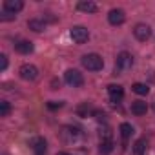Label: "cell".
<instances>
[{
    "label": "cell",
    "instance_id": "cell-1",
    "mask_svg": "<svg viewBox=\"0 0 155 155\" xmlns=\"http://www.w3.org/2000/svg\"><path fill=\"white\" fill-rule=\"evenodd\" d=\"M82 66L88 69V71H101L104 68V60L101 55L97 53H90V55H84L82 57Z\"/></svg>",
    "mask_w": 155,
    "mask_h": 155
},
{
    "label": "cell",
    "instance_id": "cell-2",
    "mask_svg": "<svg viewBox=\"0 0 155 155\" xmlns=\"http://www.w3.org/2000/svg\"><path fill=\"white\" fill-rule=\"evenodd\" d=\"M64 81L73 88H81L84 84V77H82V73L79 69H68L66 75H64Z\"/></svg>",
    "mask_w": 155,
    "mask_h": 155
},
{
    "label": "cell",
    "instance_id": "cell-3",
    "mask_svg": "<svg viewBox=\"0 0 155 155\" xmlns=\"http://www.w3.org/2000/svg\"><path fill=\"white\" fill-rule=\"evenodd\" d=\"M69 35H71L73 42H77V44H84L90 38V33H88V29L84 26H73L71 31H69Z\"/></svg>",
    "mask_w": 155,
    "mask_h": 155
},
{
    "label": "cell",
    "instance_id": "cell-4",
    "mask_svg": "<svg viewBox=\"0 0 155 155\" xmlns=\"http://www.w3.org/2000/svg\"><path fill=\"white\" fill-rule=\"evenodd\" d=\"M133 64V58L128 51H122L117 55V62H115V69L117 71H124V69H130Z\"/></svg>",
    "mask_w": 155,
    "mask_h": 155
},
{
    "label": "cell",
    "instance_id": "cell-5",
    "mask_svg": "<svg viewBox=\"0 0 155 155\" xmlns=\"http://www.w3.org/2000/svg\"><path fill=\"white\" fill-rule=\"evenodd\" d=\"M133 35H135L137 40L146 42V40L151 37V28H150L148 24H137V26L133 28Z\"/></svg>",
    "mask_w": 155,
    "mask_h": 155
},
{
    "label": "cell",
    "instance_id": "cell-6",
    "mask_svg": "<svg viewBox=\"0 0 155 155\" xmlns=\"http://www.w3.org/2000/svg\"><path fill=\"white\" fill-rule=\"evenodd\" d=\"M18 73H20V77H22L24 81H35L37 77H38V69H37L33 64H24V66H20Z\"/></svg>",
    "mask_w": 155,
    "mask_h": 155
},
{
    "label": "cell",
    "instance_id": "cell-7",
    "mask_svg": "<svg viewBox=\"0 0 155 155\" xmlns=\"http://www.w3.org/2000/svg\"><path fill=\"white\" fill-rule=\"evenodd\" d=\"M124 20H126V15H124L122 9H111V11L108 13V22H110L111 26H120Z\"/></svg>",
    "mask_w": 155,
    "mask_h": 155
},
{
    "label": "cell",
    "instance_id": "cell-8",
    "mask_svg": "<svg viewBox=\"0 0 155 155\" xmlns=\"http://www.w3.org/2000/svg\"><path fill=\"white\" fill-rule=\"evenodd\" d=\"M108 93H110L111 102H119V101L124 97V90H122V86H119V84H110V86H108Z\"/></svg>",
    "mask_w": 155,
    "mask_h": 155
},
{
    "label": "cell",
    "instance_id": "cell-9",
    "mask_svg": "<svg viewBox=\"0 0 155 155\" xmlns=\"http://www.w3.org/2000/svg\"><path fill=\"white\" fill-rule=\"evenodd\" d=\"M46 140L42 139V137H37V139H33V142H31V148H33V153L35 155H46Z\"/></svg>",
    "mask_w": 155,
    "mask_h": 155
},
{
    "label": "cell",
    "instance_id": "cell-10",
    "mask_svg": "<svg viewBox=\"0 0 155 155\" xmlns=\"http://www.w3.org/2000/svg\"><path fill=\"white\" fill-rule=\"evenodd\" d=\"M24 8V4L20 2V0H6L4 2V9H6V13H18L20 9Z\"/></svg>",
    "mask_w": 155,
    "mask_h": 155
},
{
    "label": "cell",
    "instance_id": "cell-11",
    "mask_svg": "<svg viewBox=\"0 0 155 155\" xmlns=\"http://www.w3.org/2000/svg\"><path fill=\"white\" fill-rule=\"evenodd\" d=\"M15 49H17L20 55H29V53H33V42H29V40H20V42L15 44Z\"/></svg>",
    "mask_w": 155,
    "mask_h": 155
},
{
    "label": "cell",
    "instance_id": "cell-12",
    "mask_svg": "<svg viewBox=\"0 0 155 155\" xmlns=\"http://www.w3.org/2000/svg\"><path fill=\"white\" fill-rule=\"evenodd\" d=\"M77 9H79V11H84V13H95L99 8H97L95 2H91V0H82V2L77 4Z\"/></svg>",
    "mask_w": 155,
    "mask_h": 155
},
{
    "label": "cell",
    "instance_id": "cell-13",
    "mask_svg": "<svg viewBox=\"0 0 155 155\" xmlns=\"http://www.w3.org/2000/svg\"><path fill=\"white\" fill-rule=\"evenodd\" d=\"M146 111H148V104L144 102V101H135V102H131V113L133 115H146Z\"/></svg>",
    "mask_w": 155,
    "mask_h": 155
},
{
    "label": "cell",
    "instance_id": "cell-14",
    "mask_svg": "<svg viewBox=\"0 0 155 155\" xmlns=\"http://www.w3.org/2000/svg\"><path fill=\"white\" fill-rule=\"evenodd\" d=\"M28 28L33 29V31H37V33H40V31L46 29V22L44 20H38V18H33V20L28 22Z\"/></svg>",
    "mask_w": 155,
    "mask_h": 155
},
{
    "label": "cell",
    "instance_id": "cell-15",
    "mask_svg": "<svg viewBox=\"0 0 155 155\" xmlns=\"http://www.w3.org/2000/svg\"><path fill=\"white\" fill-rule=\"evenodd\" d=\"M77 137H79V130L77 128H64L62 130V139L64 140H73Z\"/></svg>",
    "mask_w": 155,
    "mask_h": 155
},
{
    "label": "cell",
    "instance_id": "cell-16",
    "mask_svg": "<svg viewBox=\"0 0 155 155\" xmlns=\"http://www.w3.org/2000/svg\"><path fill=\"white\" fill-rule=\"evenodd\" d=\"M99 151H101L102 155H108V153H111V151H113V140H111V139H108V140H101Z\"/></svg>",
    "mask_w": 155,
    "mask_h": 155
},
{
    "label": "cell",
    "instance_id": "cell-17",
    "mask_svg": "<svg viewBox=\"0 0 155 155\" xmlns=\"http://www.w3.org/2000/svg\"><path fill=\"white\" fill-rule=\"evenodd\" d=\"M119 130H120V135H122V139H124V140H126V139H130V137L133 135V126H131V124H128V122H122Z\"/></svg>",
    "mask_w": 155,
    "mask_h": 155
},
{
    "label": "cell",
    "instance_id": "cell-18",
    "mask_svg": "<svg viewBox=\"0 0 155 155\" xmlns=\"http://www.w3.org/2000/svg\"><path fill=\"white\" fill-rule=\"evenodd\" d=\"M131 90H133V93H137V95H148V93H150V88H148L146 84H142V82H135V84L131 86Z\"/></svg>",
    "mask_w": 155,
    "mask_h": 155
},
{
    "label": "cell",
    "instance_id": "cell-19",
    "mask_svg": "<svg viewBox=\"0 0 155 155\" xmlns=\"http://www.w3.org/2000/svg\"><path fill=\"white\" fill-rule=\"evenodd\" d=\"M146 151V140L144 139H139L135 144H133V153L135 155H142Z\"/></svg>",
    "mask_w": 155,
    "mask_h": 155
},
{
    "label": "cell",
    "instance_id": "cell-20",
    "mask_svg": "<svg viewBox=\"0 0 155 155\" xmlns=\"http://www.w3.org/2000/svg\"><path fill=\"white\" fill-rule=\"evenodd\" d=\"M9 111H11V104L8 101H2L0 102V117H8Z\"/></svg>",
    "mask_w": 155,
    "mask_h": 155
},
{
    "label": "cell",
    "instance_id": "cell-21",
    "mask_svg": "<svg viewBox=\"0 0 155 155\" xmlns=\"http://www.w3.org/2000/svg\"><path fill=\"white\" fill-rule=\"evenodd\" d=\"M6 68H8V57H6V55H2V57H0V69L4 71Z\"/></svg>",
    "mask_w": 155,
    "mask_h": 155
},
{
    "label": "cell",
    "instance_id": "cell-22",
    "mask_svg": "<svg viewBox=\"0 0 155 155\" xmlns=\"http://www.w3.org/2000/svg\"><path fill=\"white\" fill-rule=\"evenodd\" d=\"M60 106H62V102H49V104H48L49 110H55V108H60Z\"/></svg>",
    "mask_w": 155,
    "mask_h": 155
},
{
    "label": "cell",
    "instance_id": "cell-23",
    "mask_svg": "<svg viewBox=\"0 0 155 155\" xmlns=\"http://www.w3.org/2000/svg\"><path fill=\"white\" fill-rule=\"evenodd\" d=\"M15 18V15H9V13H4L2 15V20H13Z\"/></svg>",
    "mask_w": 155,
    "mask_h": 155
},
{
    "label": "cell",
    "instance_id": "cell-24",
    "mask_svg": "<svg viewBox=\"0 0 155 155\" xmlns=\"http://www.w3.org/2000/svg\"><path fill=\"white\" fill-rule=\"evenodd\" d=\"M104 117H106L104 113H101V111H95V119H97V120H104Z\"/></svg>",
    "mask_w": 155,
    "mask_h": 155
},
{
    "label": "cell",
    "instance_id": "cell-25",
    "mask_svg": "<svg viewBox=\"0 0 155 155\" xmlns=\"http://www.w3.org/2000/svg\"><path fill=\"white\" fill-rule=\"evenodd\" d=\"M57 155H69V153H66V151H58Z\"/></svg>",
    "mask_w": 155,
    "mask_h": 155
},
{
    "label": "cell",
    "instance_id": "cell-26",
    "mask_svg": "<svg viewBox=\"0 0 155 155\" xmlns=\"http://www.w3.org/2000/svg\"><path fill=\"white\" fill-rule=\"evenodd\" d=\"M153 110H155V102H153Z\"/></svg>",
    "mask_w": 155,
    "mask_h": 155
}]
</instances>
